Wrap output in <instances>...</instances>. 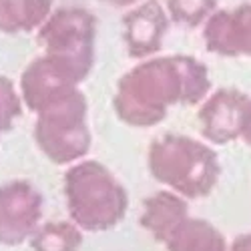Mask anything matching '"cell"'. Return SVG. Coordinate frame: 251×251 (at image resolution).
<instances>
[{
	"mask_svg": "<svg viewBox=\"0 0 251 251\" xmlns=\"http://www.w3.org/2000/svg\"><path fill=\"white\" fill-rule=\"evenodd\" d=\"M211 89L209 69L197 56L155 54L119 76L113 111L129 127L151 129L175 107H199Z\"/></svg>",
	"mask_w": 251,
	"mask_h": 251,
	"instance_id": "6da1fadb",
	"label": "cell"
},
{
	"mask_svg": "<svg viewBox=\"0 0 251 251\" xmlns=\"http://www.w3.org/2000/svg\"><path fill=\"white\" fill-rule=\"evenodd\" d=\"M147 169L165 189L195 201L213 193L221 161L213 145L183 133H163L149 143Z\"/></svg>",
	"mask_w": 251,
	"mask_h": 251,
	"instance_id": "7a4b0ae2",
	"label": "cell"
},
{
	"mask_svg": "<svg viewBox=\"0 0 251 251\" xmlns=\"http://www.w3.org/2000/svg\"><path fill=\"white\" fill-rule=\"evenodd\" d=\"M62 193L69 219L87 233L115 229L129 213V191L104 163L80 159L67 167Z\"/></svg>",
	"mask_w": 251,
	"mask_h": 251,
	"instance_id": "3957f363",
	"label": "cell"
},
{
	"mask_svg": "<svg viewBox=\"0 0 251 251\" xmlns=\"http://www.w3.org/2000/svg\"><path fill=\"white\" fill-rule=\"evenodd\" d=\"M34 117V143L50 163L69 167L89 155L93 133L89 125V100L82 91Z\"/></svg>",
	"mask_w": 251,
	"mask_h": 251,
	"instance_id": "277c9868",
	"label": "cell"
},
{
	"mask_svg": "<svg viewBox=\"0 0 251 251\" xmlns=\"http://www.w3.org/2000/svg\"><path fill=\"white\" fill-rule=\"evenodd\" d=\"M36 45L85 82L97 62V16L85 6H58L36 32Z\"/></svg>",
	"mask_w": 251,
	"mask_h": 251,
	"instance_id": "5b68a950",
	"label": "cell"
},
{
	"mask_svg": "<svg viewBox=\"0 0 251 251\" xmlns=\"http://www.w3.org/2000/svg\"><path fill=\"white\" fill-rule=\"evenodd\" d=\"M80 85L82 80L65 62L43 52L25 67L18 80V91L25 107L38 115L80 93Z\"/></svg>",
	"mask_w": 251,
	"mask_h": 251,
	"instance_id": "8992f818",
	"label": "cell"
},
{
	"mask_svg": "<svg viewBox=\"0 0 251 251\" xmlns=\"http://www.w3.org/2000/svg\"><path fill=\"white\" fill-rule=\"evenodd\" d=\"M45 195L28 179L0 183V245L26 243L43 223Z\"/></svg>",
	"mask_w": 251,
	"mask_h": 251,
	"instance_id": "52a82bcc",
	"label": "cell"
},
{
	"mask_svg": "<svg viewBox=\"0 0 251 251\" xmlns=\"http://www.w3.org/2000/svg\"><path fill=\"white\" fill-rule=\"evenodd\" d=\"M249 97L251 95L235 87L211 89V93L197 107L201 139L213 147L239 141Z\"/></svg>",
	"mask_w": 251,
	"mask_h": 251,
	"instance_id": "ba28073f",
	"label": "cell"
},
{
	"mask_svg": "<svg viewBox=\"0 0 251 251\" xmlns=\"http://www.w3.org/2000/svg\"><path fill=\"white\" fill-rule=\"evenodd\" d=\"M171 18L161 0H143L131 6L121 18V36L127 54L133 60H145L161 54Z\"/></svg>",
	"mask_w": 251,
	"mask_h": 251,
	"instance_id": "9c48e42d",
	"label": "cell"
},
{
	"mask_svg": "<svg viewBox=\"0 0 251 251\" xmlns=\"http://www.w3.org/2000/svg\"><path fill=\"white\" fill-rule=\"evenodd\" d=\"M201 32L209 52L223 58H251V2L217 8Z\"/></svg>",
	"mask_w": 251,
	"mask_h": 251,
	"instance_id": "30bf717a",
	"label": "cell"
},
{
	"mask_svg": "<svg viewBox=\"0 0 251 251\" xmlns=\"http://www.w3.org/2000/svg\"><path fill=\"white\" fill-rule=\"evenodd\" d=\"M191 213L189 199L181 197L171 189H161L151 193L143 201V211L139 215L141 227L161 245L169 237L181 221Z\"/></svg>",
	"mask_w": 251,
	"mask_h": 251,
	"instance_id": "8fae6325",
	"label": "cell"
},
{
	"mask_svg": "<svg viewBox=\"0 0 251 251\" xmlns=\"http://www.w3.org/2000/svg\"><path fill=\"white\" fill-rule=\"evenodd\" d=\"M163 247L165 251H227L229 241L211 221L189 213L165 239Z\"/></svg>",
	"mask_w": 251,
	"mask_h": 251,
	"instance_id": "7c38bea8",
	"label": "cell"
},
{
	"mask_svg": "<svg viewBox=\"0 0 251 251\" xmlns=\"http://www.w3.org/2000/svg\"><path fill=\"white\" fill-rule=\"evenodd\" d=\"M54 10V0H0V32H36Z\"/></svg>",
	"mask_w": 251,
	"mask_h": 251,
	"instance_id": "4fadbf2b",
	"label": "cell"
},
{
	"mask_svg": "<svg viewBox=\"0 0 251 251\" xmlns=\"http://www.w3.org/2000/svg\"><path fill=\"white\" fill-rule=\"evenodd\" d=\"M85 231L71 219L40 223L28 239L30 251H80Z\"/></svg>",
	"mask_w": 251,
	"mask_h": 251,
	"instance_id": "5bb4252c",
	"label": "cell"
},
{
	"mask_svg": "<svg viewBox=\"0 0 251 251\" xmlns=\"http://www.w3.org/2000/svg\"><path fill=\"white\" fill-rule=\"evenodd\" d=\"M171 25L195 30L201 28L219 8V0H165Z\"/></svg>",
	"mask_w": 251,
	"mask_h": 251,
	"instance_id": "9a60e30c",
	"label": "cell"
},
{
	"mask_svg": "<svg viewBox=\"0 0 251 251\" xmlns=\"http://www.w3.org/2000/svg\"><path fill=\"white\" fill-rule=\"evenodd\" d=\"M23 113L25 102L18 87L6 75H0V135L10 133Z\"/></svg>",
	"mask_w": 251,
	"mask_h": 251,
	"instance_id": "2e32d148",
	"label": "cell"
},
{
	"mask_svg": "<svg viewBox=\"0 0 251 251\" xmlns=\"http://www.w3.org/2000/svg\"><path fill=\"white\" fill-rule=\"evenodd\" d=\"M227 251H251V231L239 233L235 239L229 241Z\"/></svg>",
	"mask_w": 251,
	"mask_h": 251,
	"instance_id": "e0dca14e",
	"label": "cell"
},
{
	"mask_svg": "<svg viewBox=\"0 0 251 251\" xmlns=\"http://www.w3.org/2000/svg\"><path fill=\"white\" fill-rule=\"evenodd\" d=\"M245 145L251 147V97L247 102V111H245V119H243V127H241V139Z\"/></svg>",
	"mask_w": 251,
	"mask_h": 251,
	"instance_id": "ac0fdd59",
	"label": "cell"
},
{
	"mask_svg": "<svg viewBox=\"0 0 251 251\" xmlns=\"http://www.w3.org/2000/svg\"><path fill=\"white\" fill-rule=\"evenodd\" d=\"M100 2H107V4L117 6V8H131L139 2H143V0H100Z\"/></svg>",
	"mask_w": 251,
	"mask_h": 251,
	"instance_id": "d6986e66",
	"label": "cell"
}]
</instances>
